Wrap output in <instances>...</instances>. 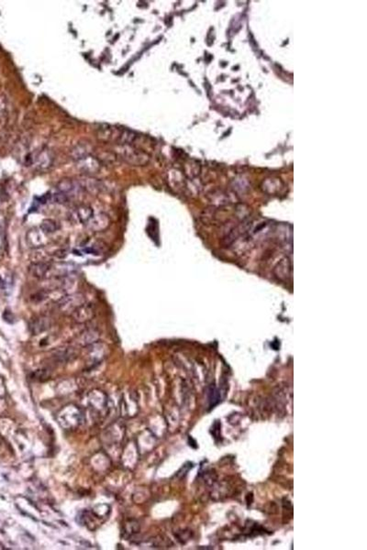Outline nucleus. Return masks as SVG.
<instances>
[{
  "label": "nucleus",
  "instance_id": "1",
  "mask_svg": "<svg viewBox=\"0 0 367 550\" xmlns=\"http://www.w3.org/2000/svg\"><path fill=\"white\" fill-rule=\"evenodd\" d=\"M115 151L126 163L133 166H145L150 162V156L144 150L132 145H117Z\"/></svg>",
  "mask_w": 367,
  "mask_h": 550
},
{
  "label": "nucleus",
  "instance_id": "2",
  "mask_svg": "<svg viewBox=\"0 0 367 550\" xmlns=\"http://www.w3.org/2000/svg\"><path fill=\"white\" fill-rule=\"evenodd\" d=\"M86 302V298L81 292H75L71 294L64 295L60 300L57 301L58 308L64 315L70 316L76 309L81 307Z\"/></svg>",
  "mask_w": 367,
  "mask_h": 550
},
{
  "label": "nucleus",
  "instance_id": "3",
  "mask_svg": "<svg viewBox=\"0 0 367 550\" xmlns=\"http://www.w3.org/2000/svg\"><path fill=\"white\" fill-rule=\"evenodd\" d=\"M96 315V308L95 306L91 303L85 302L81 307L75 310V312L71 315L73 320L77 324H84L95 317Z\"/></svg>",
  "mask_w": 367,
  "mask_h": 550
},
{
  "label": "nucleus",
  "instance_id": "4",
  "mask_svg": "<svg viewBox=\"0 0 367 550\" xmlns=\"http://www.w3.org/2000/svg\"><path fill=\"white\" fill-rule=\"evenodd\" d=\"M57 191L70 197H75L78 194L83 191V186L79 181H74L72 179H63L56 185Z\"/></svg>",
  "mask_w": 367,
  "mask_h": 550
},
{
  "label": "nucleus",
  "instance_id": "5",
  "mask_svg": "<svg viewBox=\"0 0 367 550\" xmlns=\"http://www.w3.org/2000/svg\"><path fill=\"white\" fill-rule=\"evenodd\" d=\"M110 224H111V220L109 216L104 213H100L98 215H94L85 226L90 231L97 233V232H103L106 229H108Z\"/></svg>",
  "mask_w": 367,
  "mask_h": 550
},
{
  "label": "nucleus",
  "instance_id": "6",
  "mask_svg": "<svg viewBox=\"0 0 367 550\" xmlns=\"http://www.w3.org/2000/svg\"><path fill=\"white\" fill-rule=\"evenodd\" d=\"M291 273H292V265H291V260L288 257L281 259L276 263L273 270V274L275 275V278L280 282H287L291 277Z\"/></svg>",
  "mask_w": 367,
  "mask_h": 550
},
{
  "label": "nucleus",
  "instance_id": "7",
  "mask_svg": "<svg viewBox=\"0 0 367 550\" xmlns=\"http://www.w3.org/2000/svg\"><path fill=\"white\" fill-rule=\"evenodd\" d=\"M77 162V168L83 174L86 175H93L98 174L100 171L101 162L98 158L87 156L85 158L79 160Z\"/></svg>",
  "mask_w": 367,
  "mask_h": 550
},
{
  "label": "nucleus",
  "instance_id": "8",
  "mask_svg": "<svg viewBox=\"0 0 367 550\" xmlns=\"http://www.w3.org/2000/svg\"><path fill=\"white\" fill-rule=\"evenodd\" d=\"M251 226H252L251 221L248 220V219L242 220L238 225L234 226L233 228H231L230 232L226 235V244H228V245L233 244L235 241H237L239 238H241L242 235L247 233L250 230Z\"/></svg>",
  "mask_w": 367,
  "mask_h": 550
},
{
  "label": "nucleus",
  "instance_id": "9",
  "mask_svg": "<svg viewBox=\"0 0 367 550\" xmlns=\"http://www.w3.org/2000/svg\"><path fill=\"white\" fill-rule=\"evenodd\" d=\"M51 326V319L48 316L34 317L29 323V329L33 335H40L47 331Z\"/></svg>",
  "mask_w": 367,
  "mask_h": 550
},
{
  "label": "nucleus",
  "instance_id": "10",
  "mask_svg": "<svg viewBox=\"0 0 367 550\" xmlns=\"http://www.w3.org/2000/svg\"><path fill=\"white\" fill-rule=\"evenodd\" d=\"M46 234L39 228H33L26 235V242L31 248L40 249L46 243Z\"/></svg>",
  "mask_w": 367,
  "mask_h": 550
},
{
  "label": "nucleus",
  "instance_id": "11",
  "mask_svg": "<svg viewBox=\"0 0 367 550\" xmlns=\"http://www.w3.org/2000/svg\"><path fill=\"white\" fill-rule=\"evenodd\" d=\"M93 216H94V211L89 206L80 205L74 209L70 217L75 222H79L81 224L85 225Z\"/></svg>",
  "mask_w": 367,
  "mask_h": 550
},
{
  "label": "nucleus",
  "instance_id": "12",
  "mask_svg": "<svg viewBox=\"0 0 367 550\" xmlns=\"http://www.w3.org/2000/svg\"><path fill=\"white\" fill-rule=\"evenodd\" d=\"M262 188H263L264 192H266L267 194H281L284 191V184L279 178L270 177V178H267V179H266V181L263 182Z\"/></svg>",
  "mask_w": 367,
  "mask_h": 550
},
{
  "label": "nucleus",
  "instance_id": "13",
  "mask_svg": "<svg viewBox=\"0 0 367 550\" xmlns=\"http://www.w3.org/2000/svg\"><path fill=\"white\" fill-rule=\"evenodd\" d=\"M50 261L48 260H40L35 261L31 264L29 268L31 275L37 279H44L47 277L48 272L50 270Z\"/></svg>",
  "mask_w": 367,
  "mask_h": 550
},
{
  "label": "nucleus",
  "instance_id": "14",
  "mask_svg": "<svg viewBox=\"0 0 367 550\" xmlns=\"http://www.w3.org/2000/svg\"><path fill=\"white\" fill-rule=\"evenodd\" d=\"M114 139L118 145H132L138 139V135L133 130L123 129L115 132Z\"/></svg>",
  "mask_w": 367,
  "mask_h": 550
},
{
  "label": "nucleus",
  "instance_id": "15",
  "mask_svg": "<svg viewBox=\"0 0 367 550\" xmlns=\"http://www.w3.org/2000/svg\"><path fill=\"white\" fill-rule=\"evenodd\" d=\"M100 333L97 328H87L78 337V342L83 346L93 345L100 340Z\"/></svg>",
  "mask_w": 367,
  "mask_h": 550
},
{
  "label": "nucleus",
  "instance_id": "16",
  "mask_svg": "<svg viewBox=\"0 0 367 550\" xmlns=\"http://www.w3.org/2000/svg\"><path fill=\"white\" fill-rule=\"evenodd\" d=\"M53 162V156L50 150H43L35 160V166L39 170H46L50 168Z\"/></svg>",
  "mask_w": 367,
  "mask_h": 550
},
{
  "label": "nucleus",
  "instance_id": "17",
  "mask_svg": "<svg viewBox=\"0 0 367 550\" xmlns=\"http://www.w3.org/2000/svg\"><path fill=\"white\" fill-rule=\"evenodd\" d=\"M91 150V147L88 143H78L76 146H75L72 149L71 152H70V155H71L73 160L77 162L79 160H82V159L89 156Z\"/></svg>",
  "mask_w": 367,
  "mask_h": 550
},
{
  "label": "nucleus",
  "instance_id": "18",
  "mask_svg": "<svg viewBox=\"0 0 367 550\" xmlns=\"http://www.w3.org/2000/svg\"><path fill=\"white\" fill-rule=\"evenodd\" d=\"M209 200L211 201L214 205L220 206V207L233 203L231 194H229L228 193L223 192V191H215V192L212 193L211 198H209Z\"/></svg>",
  "mask_w": 367,
  "mask_h": 550
},
{
  "label": "nucleus",
  "instance_id": "19",
  "mask_svg": "<svg viewBox=\"0 0 367 550\" xmlns=\"http://www.w3.org/2000/svg\"><path fill=\"white\" fill-rule=\"evenodd\" d=\"M40 229L46 235L56 232L59 229V224L52 219H44L40 225Z\"/></svg>",
  "mask_w": 367,
  "mask_h": 550
},
{
  "label": "nucleus",
  "instance_id": "20",
  "mask_svg": "<svg viewBox=\"0 0 367 550\" xmlns=\"http://www.w3.org/2000/svg\"><path fill=\"white\" fill-rule=\"evenodd\" d=\"M3 317H4V319H5L7 322H9V323H12V322H13V319H14V316H13V314H12L10 311H5V313L3 314Z\"/></svg>",
  "mask_w": 367,
  "mask_h": 550
},
{
  "label": "nucleus",
  "instance_id": "21",
  "mask_svg": "<svg viewBox=\"0 0 367 550\" xmlns=\"http://www.w3.org/2000/svg\"><path fill=\"white\" fill-rule=\"evenodd\" d=\"M2 283H3V281H2V279H1V277H0V285L2 284Z\"/></svg>",
  "mask_w": 367,
  "mask_h": 550
}]
</instances>
